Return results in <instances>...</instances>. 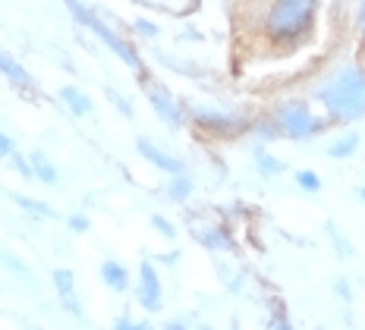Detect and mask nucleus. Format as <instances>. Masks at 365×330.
Listing matches in <instances>:
<instances>
[{
  "instance_id": "f257e3e1",
  "label": "nucleus",
  "mask_w": 365,
  "mask_h": 330,
  "mask_svg": "<svg viewBox=\"0 0 365 330\" xmlns=\"http://www.w3.org/2000/svg\"><path fill=\"white\" fill-rule=\"evenodd\" d=\"M315 98L328 110L331 123H356L365 117V70L356 63L337 66L318 86Z\"/></svg>"
},
{
  "instance_id": "f03ea898",
  "label": "nucleus",
  "mask_w": 365,
  "mask_h": 330,
  "mask_svg": "<svg viewBox=\"0 0 365 330\" xmlns=\"http://www.w3.org/2000/svg\"><path fill=\"white\" fill-rule=\"evenodd\" d=\"M318 4L322 0H274L264 16V35L277 48H296L302 44L315 26Z\"/></svg>"
},
{
  "instance_id": "7ed1b4c3",
  "label": "nucleus",
  "mask_w": 365,
  "mask_h": 330,
  "mask_svg": "<svg viewBox=\"0 0 365 330\" xmlns=\"http://www.w3.org/2000/svg\"><path fill=\"white\" fill-rule=\"evenodd\" d=\"M274 123L280 126L284 139L306 142V139L322 135L331 120H322L306 101H284V104H277V110H274Z\"/></svg>"
},
{
  "instance_id": "20e7f679",
  "label": "nucleus",
  "mask_w": 365,
  "mask_h": 330,
  "mask_svg": "<svg viewBox=\"0 0 365 330\" xmlns=\"http://www.w3.org/2000/svg\"><path fill=\"white\" fill-rule=\"evenodd\" d=\"M66 6H70V13H73V19L76 22H82V26L86 29H91V32H95L98 38H101L104 44H108V48L117 53L120 60H123V63L129 66V70H135V73H142V60H139V53H135V48L133 44L126 41V38H120L117 32H113L110 26H104L101 19L95 16V13L88 10L86 4H82V0H66Z\"/></svg>"
},
{
  "instance_id": "39448f33",
  "label": "nucleus",
  "mask_w": 365,
  "mask_h": 330,
  "mask_svg": "<svg viewBox=\"0 0 365 330\" xmlns=\"http://www.w3.org/2000/svg\"><path fill=\"white\" fill-rule=\"evenodd\" d=\"M189 117L195 120V126H202L205 133L217 135V139H233V135H242L249 129L246 117L230 110H217V107H192Z\"/></svg>"
},
{
  "instance_id": "423d86ee",
  "label": "nucleus",
  "mask_w": 365,
  "mask_h": 330,
  "mask_svg": "<svg viewBox=\"0 0 365 330\" xmlns=\"http://www.w3.org/2000/svg\"><path fill=\"white\" fill-rule=\"evenodd\" d=\"M135 299L145 311H161L164 305V293H161V277H158L155 264L151 261H142L139 264V289H135Z\"/></svg>"
},
{
  "instance_id": "0eeeda50",
  "label": "nucleus",
  "mask_w": 365,
  "mask_h": 330,
  "mask_svg": "<svg viewBox=\"0 0 365 330\" xmlns=\"http://www.w3.org/2000/svg\"><path fill=\"white\" fill-rule=\"evenodd\" d=\"M148 101H151V107H155V113H158V117H161L170 129H180V126H182L186 113H182L180 101H177V98H173L167 88H161V86L151 88V86H148Z\"/></svg>"
},
{
  "instance_id": "6e6552de",
  "label": "nucleus",
  "mask_w": 365,
  "mask_h": 330,
  "mask_svg": "<svg viewBox=\"0 0 365 330\" xmlns=\"http://www.w3.org/2000/svg\"><path fill=\"white\" fill-rule=\"evenodd\" d=\"M135 148H139V155L148 160V164H155L158 170H164V173H170V176H177V173H186V160H180V158H173V155H167L164 148H158L151 139H145L142 135L139 142H135Z\"/></svg>"
},
{
  "instance_id": "1a4fd4ad",
  "label": "nucleus",
  "mask_w": 365,
  "mask_h": 330,
  "mask_svg": "<svg viewBox=\"0 0 365 330\" xmlns=\"http://www.w3.org/2000/svg\"><path fill=\"white\" fill-rule=\"evenodd\" d=\"M54 287H57L60 305H63V309L70 311L73 318H79L82 305H79V296H76V277H73V271H66V267H57V271H54Z\"/></svg>"
},
{
  "instance_id": "9d476101",
  "label": "nucleus",
  "mask_w": 365,
  "mask_h": 330,
  "mask_svg": "<svg viewBox=\"0 0 365 330\" xmlns=\"http://www.w3.org/2000/svg\"><path fill=\"white\" fill-rule=\"evenodd\" d=\"M192 236L205 245V249H211V252L233 249L230 230H227V227H211V224H205V227H192Z\"/></svg>"
},
{
  "instance_id": "9b49d317",
  "label": "nucleus",
  "mask_w": 365,
  "mask_h": 330,
  "mask_svg": "<svg viewBox=\"0 0 365 330\" xmlns=\"http://www.w3.org/2000/svg\"><path fill=\"white\" fill-rule=\"evenodd\" d=\"M60 101L70 107V113H76V117H91V113H95L91 98L82 88H76V86H63V88H60Z\"/></svg>"
},
{
  "instance_id": "f8f14e48",
  "label": "nucleus",
  "mask_w": 365,
  "mask_h": 330,
  "mask_svg": "<svg viewBox=\"0 0 365 330\" xmlns=\"http://www.w3.org/2000/svg\"><path fill=\"white\" fill-rule=\"evenodd\" d=\"M359 145H362V135L359 133H344V135H337V139L328 145V158L346 160V158H353L356 151H359Z\"/></svg>"
},
{
  "instance_id": "ddd939ff",
  "label": "nucleus",
  "mask_w": 365,
  "mask_h": 330,
  "mask_svg": "<svg viewBox=\"0 0 365 330\" xmlns=\"http://www.w3.org/2000/svg\"><path fill=\"white\" fill-rule=\"evenodd\" d=\"M101 277L113 293H123L129 287V271H126V264H120V261H101Z\"/></svg>"
},
{
  "instance_id": "4468645a",
  "label": "nucleus",
  "mask_w": 365,
  "mask_h": 330,
  "mask_svg": "<svg viewBox=\"0 0 365 330\" xmlns=\"http://www.w3.org/2000/svg\"><path fill=\"white\" fill-rule=\"evenodd\" d=\"M0 73H4L16 88H32V76H29V73L16 63V60H13L10 53H4V51H0Z\"/></svg>"
},
{
  "instance_id": "2eb2a0df",
  "label": "nucleus",
  "mask_w": 365,
  "mask_h": 330,
  "mask_svg": "<svg viewBox=\"0 0 365 330\" xmlns=\"http://www.w3.org/2000/svg\"><path fill=\"white\" fill-rule=\"evenodd\" d=\"M29 160H32V170H35V180H38V182H44V186H57V180H60L57 167L51 164V160L44 158L41 151H32V155H29Z\"/></svg>"
},
{
  "instance_id": "dca6fc26",
  "label": "nucleus",
  "mask_w": 365,
  "mask_h": 330,
  "mask_svg": "<svg viewBox=\"0 0 365 330\" xmlns=\"http://www.w3.org/2000/svg\"><path fill=\"white\" fill-rule=\"evenodd\" d=\"M13 202H16V205H19V208L26 211V214H32V217H44V220H57V217H60V214H57L54 208H51L48 202H38V198L19 195V192H16V195H13Z\"/></svg>"
},
{
  "instance_id": "f3484780",
  "label": "nucleus",
  "mask_w": 365,
  "mask_h": 330,
  "mask_svg": "<svg viewBox=\"0 0 365 330\" xmlns=\"http://www.w3.org/2000/svg\"><path fill=\"white\" fill-rule=\"evenodd\" d=\"M164 192H167V198H170V202L182 205V202H189V195L195 192V186H192V180H189L186 173H177L170 182H167V189H164Z\"/></svg>"
},
{
  "instance_id": "a211bd4d",
  "label": "nucleus",
  "mask_w": 365,
  "mask_h": 330,
  "mask_svg": "<svg viewBox=\"0 0 365 330\" xmlns=\"http://www.w3.org/2000/svg\"><path fill=\"white\" fill-rule=\"evenodd\" d=\"M255 170L262 176H277V173L287 170V164H284V160H277V158H271L262 145H255Z\"/></svg>"
},
{
  "instance_id": "6ab92c4d",
  "label": "nucleus",
  "mask_w": 365,
  "mask_h": 330,
  "mask_svg": "<svg viewBox=\"0 0 365 330\" xmlns=\"http://www.w3.org/2000/svg\"><path fill=\"white\" fill-rule=\"evenodd\" d=\"M328 233H331V242H334V249H337V255H340V258H344V261H349V258H353V255H356L353 242H349V239H346V236H344V233H340V230H337V227H334V224H328Z\"/></svg>"
},
{
  "instance_id": "aec40b11",
  "label": "nucleus",
  "mask_w": 365,
  "mask_h": 330,
  "mask_svg": "<svg viewBox=\"0 0 365 330\" xmlns=\"http://www.w3.org/2000/svg\"><path fill=\"white\" fill-rule=\"evenodd\" d=\"M296 186H299L302 192H312V195H315V192H322V176H318L315 170H299L296 173Z\"/></svg>"
},
{
  "instance_id": "412c9836",
  "label": "nucleus",
  "mask_w": 365,
  "mask_h": 330,
  "mask_svg": "<svg viewBox=\"0 0 365 330\" xmlns=\"http://www.w3.org/2000/svg\"><path fill=\"white\" fill-rule=\"evenodd\" d=\"M255 135H258V142H274V139H280L284 133H280V126L271 120V123H258V126H255Z\"/></svg>"
},
{
  "instance_id": "4be33fe9",
  "label": "nucleus",
  "mask_w": 365,
  "mask_h": 330,
  "mask_svg": "<svg viewBox=\"0 0 365 330\" xmlns=\"http://www.w3.org/2000/svg\"><path fill=\"white\" fill-rule=\"evenodd\" d=\"M104 95H108V101H110L113 107H117V110L123 113V117H133V104H129V101H126L123 95H120L117 88H104Z\"/></svg>"
},
{
  "instance_id": "5701e85b",
  "label": "nucleus",
  "mask_w": 365,
  "mask_h": 330,
  "mask_svg": "<svg viewBox=\"0 0 365 330\" xmlns=\"http://www.w3.org/2000/svg\"><path fill=\"white\" fill-rule=\"evenodd\" d=\"M151 227H155L164 239H177V227H173L167 217H161V214H151Z\"/></svg>"
},
{
  "instance_id": "b1692460",
  "label": "nucleus",
  "mask_w": 365,
  "mask_h": 330,
  "mask_svg": "<svg viewBox=\"0 0 365 330\" xmlns=\"http://www.w3.org/2000/svg\"><path fill=\"white\" fill-rule=\"evenodd\" d=\"M10 164H13V167H16V170H19V176H22V180H35L32 160H29V158H22V155H13V158H10Z\"/></svg>"
},
{
  "instance_id": "393cba45",
  "label": "nucleus",
  "mask_w": 365,
  "mask_h": 330,
  "mask_svg": "<svg viewBox=\"0 0 365 330\" xmlns=\"http://www.w3.org/2000/svg\"><path fill=\"white\" fill-rule=\"evenodd\" d=\"M133 29H135V32H139L142 38H158V35H161V29H158L155 22H148V19H135Z\"/></svg>"
},
{
  "instance_id": "a878e982",
  "label": "nucleus",
  "mask_w": 365,
  "mask_h": 330,
  "mask_svg": "<svg viewBox=\"0 0 365 330\" xmlns=\"http://www.w3.org/2000/svg\"><path fill=\"white\" fill-rule=\"evenodd\" d=\"M13 155H16V142H13L6 133H0V160H10Z\"/></svg>"
},
{
  "instance_id": "bb28decb",
  "label": "nucleus",
  "mask_w": 365,
  "mask_h": 330,
  "mask_svg": "<svg viewBox=\"0 0 365 330\" xmlns=\"http://www.w3.org/2000/svg\"><path fill=\"white\" fill-rule=\"evenodd\" d=\"M66 224H70V230H73V233H86V230L91 227V220L86 217V214H73V217L66 220Z\"/></svg>"
},
{
  "instance_id": "cd10ccee",
  "label": "nucleus",
  "mask_w": 365,
  "mask_h": 330,
  "mask_svg": "<svg viewBox=\"0 0 365 330\" xmlns=\"http://www.w3.org/2000/svg\"><path fill=\"white\" fill-rule=\"evenodd\" d=\"M334 293H337L340 299H344V302H349V299H353V289H349V283H346L344 277H337V280H334Z\"/></svg>"
},
{
  "instance_id": "c85d7f7f",
  "label": "nucleus",
  "mask_w": 365,
  "mask_h": 330,
  "mask_svg": "<svg viewBox=\"0 0 365 330\" xmlns=\"http://www.w3.org/2000/svg\"><path fill=\"white\" fill-rule=\"evenodd\" d=\"M113 327H120V330H133V327H148L145 324V321H133V318H117V321H113Z\"/></svg>"
},
{
  "instance_id": "c756f323",
  "label": "nucleus",
  "mask_w": 365,
  "mask_h": 330,
  "mask_svg": "<svg viewBox=\"0 0 365 330\" xmlns=\"http://www.w3.org/2000/svg\"><path fill=\"white\" fill-rule=\"evenodd\" d=\"M180 252H167V255H158V261H164V264H177Z\"/></svg>"
},
{
  "instance_id": "7c9ffc66",
  "label": "nucleus",
  "mask_w": 365,
  "mask_h": 330,
  "mask_svg": "<svg viewBox=\"0 0 365 330\" xmlns=\"http://www.w3.org/2000/svg\"><path fill=\"white\" fill-rule=\"evenodd\" d=\"M167 327H170V330H177V327H189V321H186V318H173V321H167Z\"/></svg>"
},
{
  "instance_id": "2f4dec72",
  "label": "nucleus",
  "mask_w": 365,
  "mask_h": 330,
  "mask_svg": "<svg viewBox=\"0 0 365 330\" xmlns=\"http://www.w3.org/2000/svg\"><path fill=\"white\" fill-rule=\"evenodd\" d=\"M359 32H362V41H365V0H362V6H359Z\"/></svg>"
},
{
  "instance_id": "473e14b6",
  "label": "nucleus",
  "mask_w": 365,
  "mask_h": 330,
  "mask_svg": "<svg viewBox=\"0 0 365 330\" xmlns=\"http://www.w3.org/2000/svg\"><path fill=\"white\" fill-rule=\"evenodd\" d=\"M356 195H359V198H362V202H365V186H359V192H356Z\"/></svg>"
}]
</instances>
